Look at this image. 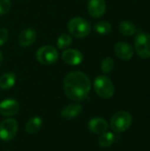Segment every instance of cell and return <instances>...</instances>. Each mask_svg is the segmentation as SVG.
Segmentation results:
<instances>
[{
    "mask_svg": "<svg viewBox=\"0 0 150 151\" xmlns=\"http://www.w3.org/2000/svg\"><path fill=\"white\" fill-rule=\"evenodd\" d=\"M16 82V76L12 73H5L0 76V88L7 90L11 88Z\"/></svg>",
    "mask_w": 150,
    "mask_h": 151,
    "instance_id": "16",
    "label": "cell"
},
{
    "mask_svg": "<svg viewBox=\"0 0 150 151\" xmlns=\"http://www.w3.org/2000/svg\"><path fill=\"white\" fill-rule=\"evenodd\" d=\"M119 32L125 36H132L136 32V27L129 20H123L118 27Z\"/></svg>",
    "mask_w": 150,
    "mask_h": 151,
    "instance_id": "17",
    "label": "cell"
},
{
    "mask_svg": "<svg viewBox=\"0 0 150 151\" xmlns=\"http://www.w3.org/2000/svg\"><path fill=\"white\" fill-rule=\"evenodd\" d=\"M37 61L43 65H50L55 64L58 59V51L50 45H45L39 48L35 54Z\"/></svg>",
    "mask_w": 150,
    "mask_h": 151,
    "instance_id": "5",
    "label": "cell"
},
{
    "mask_svg": "<svg viewBox=\"0 0 150 151\" xmlns=\"http://www.w3.org/2000/svg\"><path fill=\"white\" fill-rule=\"evenodd\" d=\"M72 42V36L68 34H62L58 36L57 40V46L59 50L67 49Z\"/></svg>",
    "mask_w": 150,
    "mask_h": 151,
    "instance_id": "19",
    "label": "cell"
},
{
    "mask_svg": "<svg viewBox=\"0 0 150 151\" xmlns=\"http://www.w3.org/2000/svg\"><path fill=\"white\" fill-rule=\"evenodd\" d=\"M95 93L103 99H109L114 95V85L110 78L104 75L97 76L94 81Z\"/></svg>",
    "mask_w": 150,
    "mask_h": 151,
    "instance_id": "3",
    "label": "cell"
},
{
    "mask_svg": "<svg viewBox=\"0 0 150 151\" xmlns=\"http://www.w3.org/2000/svg\"><path fill=\"white\" fill-rule=\"evenodd\" d=\"M8 36H9L8 31L5 28H4V27L0 28V46L4 45L7 42Z\"/></svg>",
    "mask_w": 150,
    "mask_h": 151,
    "instance_id": "23",
    "label": "cell"
},
{
    "mask_svg": "<svg viewBox=\"0 0 150 151\" xmlns=\"http://www.w3.org/2000/svg\"><path fill=\"white\" fill-rule=\"evenodd\" d=\"M132 115L125 111L116 112L111 119V127L113 131L122 133L126 131L132 125Z\"/></svg>",
    "mask_w": 150,
    "mask_h": 151,
    "instance_id": "4",
    "label": "cell"
},
{
    "mask_svg": "<svg viewBox=\"0 0 150 151\" xmlns=\"http://www.w3.org/2000/svg\"><path fill=\"white\" fill-rule=\"evenodd\" d=\"M88 127L90 132L96 134H102L108 131L109 125L106 122V120H104L103 119L96 117V118L91 119L88 121Z\"/></svg>",
    "mask_w": 150,
    "mask_h": 151,
    "instance_id": "14",
    "label": "cell"
},
{
    "mask_svg": "<svg viewBox=\"0 0 150 151\" xmlns=\"http://www.w3.org/2000/svg\"><path fill=\"white\" fill-rule=\"evenodd\" d=\"M67 29L70 33V35L81 39L87 37L90 34L91 25L85 19L80 17H75L69 20Z\"/></svg>",
    "mask_w": 150,
    "mask_h": 151,
    "instance_id": "2",
    "label": "cell"
},
{
    "mask_svg": "<svg viewBox=\"0 0 150 151\" xmlns=\"http://www.w3.org/2000/svg\"><path fill=\"white\" fill-rule=\"evenodd\" d=\"M115 65V62L111 58H105L101 64V69L104 73H110Z\"/></svg>",
    "mask_w": 150,
    "mask_h": 151,
    "instance_id": "21",
    "label": "cell"
},
{
    "mask_svg": "<svg viewBox=\"0 0 150 151\" xmlns=\"http://www.w3.org/2000/svg\"><path fill=\"white\" fill-rule=\"evenodd\" d=\"M91 89V81L88 76L80 71L69 73L64 80V91L66 96L74 101L85 100Z\"/></svg>",
    "mask_w": 150,
    "mask_h": 151,
    "instance_id": "1",
    "label": "cell"
},
{
    "mask_svg": "<svg viewBox=\"0 0 150 151\" xmlns=\"http://www.w3.org/2000/svg\"><path fill=\"white\" fill-rule=\"evenodd\" d=\"M94 30L99 35H108L111 31V25L108 21L102 20L94 26Z\"/></svg>",
    "mask_w": 150,
    "mask_h": 151,
    "instance_id": "20",
    "label": "cell"
},
{
    "mask_svg": "<svg viewBox=\"0 0 150 151\" xmlns=\"http://www.w3.org/2000/svg\"><path fill=\"white\" fill-rule=\"evenodd\" d=\"M135 50L141 58H150V34L141 33L134 40Z\"/></svg>",
    "mask_w": 150,
    "mask_h": 151,
    "instance_id": "6",
    "label": "cell"
},
{
    "mask_svg": "<svg viewBox=\"0 0 150 151\" xmlns=\"http://www.w3.org/2000/svg\"><path fill=\"white\" fill-rule=\"evenodd\" d=\"M37 34L36 32L32 28H26L23 31H21L18 36V43L21 47H29L31 46L35 39H36Z\"/></svg>",
    "mask_w": 150,
    "mask_h": 151,
    "instance_id": "12",
    "label": "cell"
},
{
    "mask_svg": "<svg viewBox=\"0 0 150 151\" xmlns=\"http://www.w3.org/2000/svg\"><path fill=\"white\" fill-rule=\"evenodd\" d=\"M11 0H0V15H4L11 9Z\"/></svg>",
    "mask_w": 150,
    "mask_h": 151,
    "instance_id": "22",
    "label": "cell"
},
{
    "mask_svg": "<svg viewBox=\"0 0 150 151\" xmlns=\"http://www.w3.org/2000/svg\"><path fill=\"white\" fill-rule=\"evenodd\" d=\"M42 127V119L40 117H33L31 118L25 126V130L29 134H36Z\"/></svg>",
    "mask_w": 150,
    "mask_h": 151,
    "instance_id": "15",
    "label": "cell"
},
{
    "mask_svg": "<svg viewBox=\"0 0 150 151\" xmlns=\"http://www.w3.org/2000/svg\"><path fill=\"white\" fill-rule=\"evenodd\" d=\"M19 111V103L11 98L4 99L0 103V113L5 117H11L16 115Z\"/></svg>",
    "mask_w": 150,
    "mask_h": 151,
    "instance_id": "9",
    "label": "cell"
},
{
    "mask_svg": "<svg viewBox=\"0 0 150 151\" xmlns=\"http://www.w3.org/2000/svg\"><path fill=\"white\" fill-rule=\"evenodd\" d=\"M18 131V123L14 119L8 118L0 123V139L4 142L12 140Z\"/></svg>",
    "mask_w": 150,
    "mask_h": 151,
    "instance_id": "7",
    "label": "cell"
},
{
    "mask_svg": "<svg viewBox=\"0 0 150 151\" xmlns=\"http://www.w3.org/2000/svg\"><path fill=\"white\" fill-rule=\"evenodd\" d=\"M82 105L79 103L71 104L65 107H64L60 111V116L63 119L72 120L77 118L82 111Z\"/></svg>",
    "mask_w": 150,
    "mask_h": 151,
    "instance_id": "11",
    "label": "cell"
},
{
    "mask_svg": "<svg viewBox=\"0 0 150 151\" xmlns=\"http://www.w3.org/2000/svg\"><path fill=\"white\" fill-rule=\"evenodd\" d=\"M62 60L70 65H79L83 61L82 53L75 49H65L61 54Z\"/></svg>",
    "mask_w": 150,
    "mask_h": 151,
    "instance_id": "8",
    "label": "cell"
},
{
    "mask_svg": "<svg viewBox=\"0 0 150 151\" xmlns=\"http://www.w3.org/2000/svg\"><path fill=\"white\" fill-rule=\"evenodd\" d=\"M2 64H3V54H2V52L0 51V67H1V65H2Z\"/></svg>",
    "mask_w": 150,
    "mask_h": 151,
    "instance_id": "24",
    "label": "cell"
},
{
    "mask_svg": "<svg viewBox=\"0 0 150 151\" xmlns=\"http://www.w3.org/2000/svg\"><path fill=\"white\" fill-rule=\"evenodd\" d=\"M114 51L117 57L123 60H129L133 56V50L132 46L124 42L116 43L114 46Z\"/></svg>",
    "mask_w": 150,
    "mask_h": 151,
    "instance_id": "13",
    "label": "cell"
},
{
    "mask_svg": "<svg viewBox=\"0 0 150 151\" xmlns=\"http://www.w3.org/2000/svg\"><path fill=\"white\" fill-rule=\"evenodd\" d=\"M115 142V135L111 132H105L102 134L98 139V144L103 148L111 147Z\"/></svg>",
    "mask_w": 150,
    "mask_h": 151,
    "instance_id": "18",
    "label": "cell"
},
{
    "mask_svg": "<svg viewBox=\"0 0 150 151\" xmlns=\"http://www.w3.org/2000/svg\"><path fill=\"white\" fill-rule=\"evenodd\" d=\"M106 11L104 0H89L88 3V12L93 18H101Z\"/></svg>",
    "mask_w": 150,
    "mask_h": 151,
    "instance_id": "10",
    "label": "cell"
}]
</instances>
